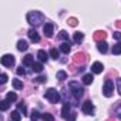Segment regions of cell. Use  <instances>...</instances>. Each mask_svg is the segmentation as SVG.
<instances>
[{
  "label": "cell",
  "mask_w": 121,
  "mask_h": 121,
  "mask_svg": "<svg viewBox=\"0 0 121 121\" xmlns=\"http://www.w3.org/2000/svg\"><path fill=\"white\" fill-rule=\"evenodd\" d=\"M69 88H70V93L74 97V101H80V98L84 95V88L77 81H70L69 83Z\"/></svg>",
  "instance_id": "cell-1"
},
{
  "label": "cell",
  "mask_w": 121,
  "mask_h": 121,
  "mask_svg": "<svg viewBox=\"0 0 121 121\" xmlns=\"http://www.w3.org/2000/svg\"><path fill=\"white\" fill-rule=\"evenodd\" d=\"M27 22L31 24V26H40L43 22H44V16L40 13V12H30L27 14Z\"/></svg>",
  "instance_id": "cell-2"
},
{
  "label": "cell",
  "mask_w": 121,
  "mask_h": 121,
  "mask_svg": "<svg viewBox=\"0 0 121 121\" xmlns=\"http://www.w3.org/2000/svg\"><path fill=\"white\" fill-rule=\"evenodd\" d=\"M44 97L50 101V103H58L60 101V94L56 88H48L46 93H44Z\"/></svg>",
  "instance_id": "cell-3"
},
{
  "label": "cell",
  "mask_w": 121,
  "mask_h": 121,
  "mask_svg": "<svg viewBox=\"0 0 121 121\" xmlns=\"http://www.w3.org/2000/svg\"><path fill=\"white\" fill-rule=\"evenodd\" d=\"M112 93H114V83H112V80L108 78V80H105V83L103 86V94L105 97H111Z\"/></svg>",
  "instance_id": "cell-4"
},
{
  "label": "cell",
  "mask_w": 121,
  "mask_h": 121,
  "mask_svg": "<svg viewBox=\"0 0 121 121\" xmlns=\"http://www.w3.org/2000/svg\"><path fill=\"white\" fill-rule=\"evenodd\" d=\"M16 63V60H14V56L13 54H4L2 57V64L4 67H13Z\"/></svg>",
  "instance_id": "cell-5"
},
{
  "label": "cell",
  "mask_w": 121,
  "mask_h": 121,
  "mask_svg": "<svg viewBox=\"0 0 121 121\" xmlns=\"http://www.w3.org/2000/svg\"><path fill=\"white\" fill-rule=\"evenodd\" d=\"M81 110H83V112H84L86 115H91V114L94 112V104H93L90 100H87V101H84V103H83Z\"/></svg>",
  "instance_id": "cell-6"
},
{
  "label": "cell",
  "mask_w": 121,
  "mask_h": 121,
  "mask_svg": "<svg viewBox=\"0 0 121 121\" xmlns=\"http://www.w3.org/2000/svg\"><path fill=\"white\" fill-rule=\"evenodd\" d=\"M103 70H104V66H103V63H100V61H95V63L91 66V71H93L94 74H100V73H103Z\"/></svg>",
  "instance_id": "cell-7"
},
{
  "label": "cell",
  "mask_w": 121,
  "mask_h": 121,
  "mask_svg": "<svg viewBox=\"0 0 121 121\" xmlns=\"http://www.w3.org/2000/svg\"><path fill=\"white\" fill-rule=\"evenodd\" d=\"M53 30H54V26H53L51 23H46V24L43 26V31H44V34H46L47 37H51V36H53Z\"/></svg>",
  "instance_id": "cell-8"
},
{
  "label": "cell",
  "mask_w": 121,
  "mask_h": 121,
  "mask_svg": "<svg viewBox=\"0 0 121 121\" xmlns=\"http://www.w3.org/2000/svg\"><path fill=\"white\" fill-rule=\"evenodd\" d=\"M29 39H30L33 43H39V41H40V36H39V33H37L34 29L29 30Z\"/></svg>",
  "instance_id": "cell-9"
},
{
  "label": "cell",
  "mask_w": 121,
  "mask_h": 121,
  "mask_svg": "<svg viewBox=\"0 0 121 121\" xmlns=\"http://www.w3.org/2000/svg\"><path fill=\"white\" fill-rule=\"evenodd\" d=\"M33 64H34V57H33L31 54L24 56V58H23V66H30V67H33Z\"/></svg>",
  "instance_id": "cell-10"
},
{
  "label": "cell",
  "mask_w": 121,
  "mask_h": 121,
  "mask_svg": "<svg viewBox=\"0 0 121 121\" xmlns=\"http://www.w3.org/2000/svg\"><path fill=\"white\" fill-rule=\"evenodd\" d=\"M97 48H98V51H100V53L105 54V53H107V50H108V44H107L105 41H98V43H97Z\"/></svg>",
  "instance_id": "cell-11"
},
{
  "label": "cell",
  "mask_w": 121,
  "mask_h": 121,
  "mask_svg": "<svg viewBox=\"0 0 121 121\" xmlns=\"http://www.w3.org/2000/svg\"><path fill=\"white\" fill-rule=\"evenodd\" d=\"M70 115V104L69 103H64L63 104V108H61V117L67 118Z\"/></svg>",
  "instance_id": "cell-12"
},
{
  "label": "cell",
  "mask_w": 121,
  "mask_h": 121,
  "mask_svg": "<svg viewBox=\"0 0 121 121\" xmlns=\"http://www.w3.org/2000/svg\"><path fill=\"white\" fill-rule=\"evenodd\" d=\"M37 57H39V60H40V63H44V61H47V60H48V54H47L44 50H39Z\"/></svg>",
  "instance_id": "cell-13"
},
{
  "label": "cell",
  "mask_w": 121,
  "mask_h": 121,
  "mask_svg": "<svg viewBox=\"0 0 121 121\" xmlns=\"http://www.w3.org/2000/svg\"><path fill=\"white\" fill-rule=\"evenodd\" d=\"M27 48H29L27 41H26V40H19V43H17V50H20V51H26Z\"/></svg>",
  "instance_id": "cell-14"
},
{
  "label": "cell",
  "mask_w": 121,
  "mask_h": 121,
  "mask_svg": "<svg viewBox=\"0 0 121 121\" xmlns=\"http://www.w3.org/2000/svg\"><path fill=\"white\" fill-rule=\"evenodd\" d=\"M70 50H71L70 43H63V44H60V51H61V53L69 54V53H70Z\"/></svg>",
  "instance_id": "cell-15"
},
{
  "label": "cell",
  "mask_w": 121,
  "mask_h": 121,
  "mask_svg": "<svg viewBox=\"0 0 121 121\" xmlns=\"http://www.w3.org/2000/svg\"><path fill=\"white\" fill-rule=\"evenodd\" d=\"M73 40H74V43H81L84 40V34L81 31H76L74 36H73Z\"/></svg>",
  "instance_id": "cell-16"
},
{
  "label": "cell",
  "mask_w": 121,
  "mask_h": 121,
  "mask_svg": "<svg viewBox=\"0 0 121 121\" xmlns=\"http://www.w3.org/2000/svg\"><path fill=\"white\" fill-rule=\"evenodd\" d=\"M93 81H94V77H93V74H84V76H83V83H84L86 86L91 84Z\"/></svg>",
  "instance_id": "cell-17"
},
{
  "label": "cell",
  "mask_w": 121,
  "mask_h": 121,
  "mask_svg": "<svg viewBox=\"0 0 121 121\" xmlns=\"http://www.w3.org/2000/svg\"><path fill=\"white\" fill-rule=\"evenodd\" d=\"M10 120H12V121H20V120H22V114H20L19 111H12Z\"/></svg>",
  "instance_id": "cell-18"
},
{
  "label": "cell",
  "mask_w": 121,
  "mask_h": 121,
  "mask_svg": "<svg viewBox=\"0 0 121 121\" xmlns=\"http://www.w3.org/2000/svg\"><path fill=\"white\" fill-rule=\"evenodd\" d=\"M112 54H115V56H120V54H121V41H118L117 44H114V47H112Z\"/></svg>",
  "instance_id": "cell-19"
},
{
  "label": "cell",
  "mask_w": 121,
  "mask_h": 121,
  "mask_svg": "<svg viewBox=\"0 0 121 121\" xmlns=\"http://www.w3.org/2000/svg\"><path fill=\"white\" fill-rule=\"evenodd\" d=\"M94 37H95L97 41H104V39H105V33H104V31H95Z\"/></svg>",
  "instance_id": "cell-20"
},
{
  "label": "cell",
  "mask_w": 121,
  "mask_h": 121,
  "mask_svg": "<svg viewBox=\"0 0 121 121\" xmlns=\"http://www.w3.org/2000/svg\"><path fill=\"white\" fill-rule=\"evenodd\" d=\"M6 100H7L9 103H13V101H16V100H17V94H16V93H7Z\"/></svg>",
  "instance_id": "cell-21"
},
{
  "label": "cell",
  "mask_w": 121,
  "mask_h": 121,
  "mask_svg": "<svg viewBox=\"0 0 121 121\" xmlns=\"http://www.w3.org/2000/svg\"><path fill=\"white\" fill-rule=\"evenodd\" d=\"M17 111H19V112H22L23 115H27V108H26V105H24V104H22V103H19V104H17Z\"/></svg>",
  "instance_id": "cell-22"
},
{
  "label": "cell",
  "mask_w": 121,
  "mask_h": 121,
  "mask_svg": "<svg viewBox=\"0 0 121 121\" xmlns=\"http://www.w3.org/2000/svg\"><path fill=\"white\" fill-rule=\"evenodd\" d=\"M40 117H41V115H40V112H39L37 110H33L31 114H30V120H31V121H37Z\"/></svg>",
  "instance_id": "cell-23"
},
{
  "label": "cell",
  "mask_w": 121,
  "mask_h": 121,
  "mask_svg": "<svg viewBox=\"0 0 121 121\" xmlns=\"http://www.w3.org/2000/svg\"><path fill=\"white\" fill-rule=\"evenodd\" d=\"M31 69H33V71H36V73H41V71H43V64H41V63H34Z\"/></svg>",
  "instance_id": "cell-24"
},
{
  "label": "cell",
  "mask_w": 121,
  "mask_h": 121,
  "mask_svg": "<svg viewBox=\"0 0 121 121\" xmlns=\"http://www.w3.org/2000/svg\"><path fill=\"white\" fill-rule=\"evenodd\" d=\"M67 78V73L66 71H63V70H60V71H57V80H66Z\"/></svg>",
  "instance_id": "cell-25"
},
{
  "label": "cell",
  "mask_w": 121,
  "mask_h": 121,
  "mask_svg": "<svg viewBox=\"0 0 121 121\" xmlns=\"http://www.w3.org/2000/svg\"><path fill=\"white\" fill-rule=\"evenodd\" d=\"M9 107H10V103H9L7 100H3L2 103H0V108H2V111H6V110H9Z\"/></svg>",
  "instance_id": "cell-26"
},
{
  "label": "cell",
  "mask_w": 121,
  "mask_h": 121,
  "mask_svg": "<svg viewBox=\"0 0 121 121\" xmlns=\"http://www.w3.org/2000/svg\"><path fill=\"white\" fill-rule=\"evenodd\" d=\"M50 56H51V58L57 60V58L60 57V53H58V50H57V48H51V50H50Z\"/></svg>",
  "instance_id": "cell-27"
},
{
  "label": "cell",
  "mask_w": 121,
  "mask_h": 121,
  "mask_svg": "<svg viewBox=\"0 0 121 121\" xmlns=\"http://www.w3.org/2000/svg\"><path fill=\"white\" fill-rule=\"evenodd\" d=\"M13 87L16 90H23V83L20 80H13Z\"/></svg>",
  "instance_id": "cell-28"
},
{
  "label": "cell",
  "mask_w": 121,
  "mask_h": 121,
  "mask_svg": "<svg viewBox=\"0 0 121 121\" xmlns=\"http://www.w3.org/2000/svg\"><path fill=\"white\" fill-rule=\"evenodd\" d=\"M41 118H43L44 121H54V117H53L51 114H48V112H46V114H41Z\"/></svg>",
  "instance_id": "cell-29"
},
{
  "label": "cell",
  "mask_w": 121,
  "mask_h": 121,
  "mask_svg": "<svg viewBox=\"0 0 121 121\" xmlns=\"http://www.w3.org/2000/svg\"><path fill=\"white\" fill-rule=\"evenodd\" d=\"M58 37L61 39V40H69V34H67V31H66V30H61V31H60Z\"/></svg>",
  "instance_id": "cell-30"
},
{
  "label": "cell",
  "mask_w": 121,
  "mask_h": 121,
  "mask_svg": "<svg viewBox=\"0 0 121 121\" xmlns=\"http://www.w3.org/2000/svg\"><path fill=\"white\" fill-rule=\"evenodd\" d=\"M34 81H36V83H40V84H41V83H46V81H47V77H46V76H40V77L34 78Z\"/></svg>",
  "instance_id": "cell-31"
},
{
  "label": "cell",
  "mask_w": 121,
  "mask_h": 121,
  "mask_svg": "<svg viewBox=\"0 0 121 121\" xmlns=\"http://www.w3.org/2000/svg\"><path fill=\"white\" fill-rule=\"evenodd\" d=\"M16 73H17L19 76H26V70L23 69V66H20V67H17V70H16Z\"/></svg>",
  "instance_id": "cell-32"
},
{
  "label": "cell",
  "mask_w": 121,
  "mask_h": 121,
  "mask_svg": "<svg viewBox=\"0 0 121 121\" xmlns=\"http://www.w3.org/2000/svg\"><path fill=\"white\" fill-rule=\"evenodd\" d=\"M114 112H115V115H117L118 118H121V104H118V105L115 107V110H114Z\"/></svg>",
  "instance_id": "cell-33"
},
{
  "label": "cell",
  "mask_w": 121,
  "mask_h": 121,
  "mask_svg": "<svg viewBox=\"0 0 121 121\" xmlns=\"http://www.w3.org/2000/svg\"><path fill=\"white\" fill-rule=\"evenodd\" d=\"M76 112H70V115L67 117V121H76Z\"/></svg>",
  "instance_id": "cell-34"
},
{
  "label": "cell",
  "mask_w": 121,
  "mask_h": 121,
  "mask_svg": "<svg viewBox=\"0 0 121 121\" xmlns=\"http://www.w3.org/2000/svg\"><path fill=\"white\" fill-rule=\"evenodd\" d=\"M0 78H2V80H0V83H2V84H4V83L7 81V74H6V73H3Z\"/></svg>",
  "instance_id": "cell-35"
},
{
  "label": "cell",
  "mask_w": 121,
  "mask_h": 121,
  "mask_svg": "<svg viewBox=\"0 0 121 121\" xmlns=\"http://www.w3.org/2000/svg\"><path fill=\"white\" fill-rule=\"evenodd\" d=\"M112 37H114L115 40H121V31H115V33L112 34Z\"/></svg>",
  "instance_id": "cell-36"
},
{
  "label": "cell",
  "mask_w": 121,
  "mask_h": 121,
  "mask_svg": "<svg viewBox=\"0 0 121 121\" xmlns=\"http://www.w3.org/2000/svg\"><path fill=\"white\" fill-rule=\"evenodd\" d=\"M117 90H118V93L121 94V78L117 80Z\"/></svg>",
  "instance_id": "cell-37"
},
{
  "label": "cell",
  "mask_w": 121,
  "mask_h": 121,
  "mask_svg": "<svg viewBox=\"0 0 121 121\" xmlns=\"http://www.w3.org/2000/svg\"><path fill=\"white\" fill-rule=\"evenodd\" d=\"M70 24H71V26H76V24H77V20H76V19H70Z\"/></svg>",
  "instance_id": "cell-38"
},
{
  "label": "cell",
  "mask_w": 121,
  "mask_h": 121,
  "mask_svg": "<svg viewBox=\"0 0 121 121\" xmlns=\"http://www.w3.org/2000/svg\"><path fill=\"white\" fill-rule=\"evenodd\" d=\"M118 26H121V22H118Z\"/></svg>",
  "instance_id": "cell-39"
}]
</instances>
